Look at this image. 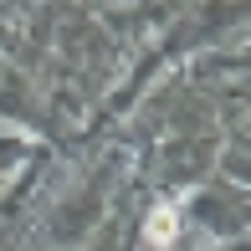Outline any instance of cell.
Returning a JSON list of instances; mask_svg holds the SVG:
<instances>
[{"label":"cell","mask_w":251,"mask_h":251,"mask_svg":"<svg viewBox=\"0 0 251 251\" xmlns=\"http://www.w3.org/2000/svg\"><path fill=\"white\" fill-rule=\"evenodd\" d=\"M149 231H154V236H164V241H169V236H175V215H154V226H149Z\"/></svg>","instance_id":"obj_1"}]
</instances>
